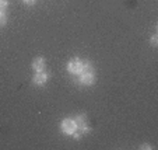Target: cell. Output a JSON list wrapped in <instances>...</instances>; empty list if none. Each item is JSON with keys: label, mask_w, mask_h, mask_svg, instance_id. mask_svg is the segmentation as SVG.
Returning a JSON list of instances; mask_svg holds the SVG:
<instances>
[{"label": "cell", "mask_w": 158, "mask_h": 150, "mask_svg": "<svg viewBox=\"0 0 158 150\" xmlns=\"http://www.w3.org/2000/svg\"><path fill=\"white\" fill-rule=\"evenodd\" d=\"M60 131H62L64 135L72 136L73 133L77 131V123H76L74 118H64V119L60 122Z\"/></svg>", "instance_id": "cell-1"}, {"label": "cell", "mask_w": 158, "mask_h": 150, "mask_svg": "<svg viewBox=\"0 0 158 150\" xmlns=\"http://www.w3.org/2000/svg\"><path fill=\"white\" fill-rule=\"evenodd\" d=\"M78 81L83 86H93L95 83V73H94V70H83L78 75Z\"/></svg>", "instance_id": "cell-2"}, {"label": "cell", "mask_w": 158, "mask_h": 150, "mask_svg": "<svg viewBox=\"0 0 158 150\" xmlns=\"http://www.w3.org/2000/svg\"><path fill=\"white\" fill-rule=\"evenodd\" d=\"M67 70H69L72 75L78 76L83 72V60L78 59V58H73V59L67 63Z\"/></svg>", "instance_id": "cell-3"}, {"label": "cell", "mask_w": 158, "mask_h": 150, "mask_svg": "<svg viewBox=\"0 0 158 150\" xmlns=\"http://www.w3.org/2000/svg\"><path fill=\"white\" fill-rule=\"evenodd\" d=\"M49 77H51V75H49L48 72H45V70H42V72H35L32 81L35 86H39V87H41V86H45V84L48 83Z\"/></svg>", "instance_id": "cell-4"}, {"label": "cell", "mask_w": 158, "mask_h": 150, "mask_svg": "<svg viewBox=\"0 0 158 150\" xmlns=\"http://www.w3.org/2000/svg\"><path fill=\"white\" fill-rule=\"evenodd\" d=\"M45 67H46V60H45L44 58H36V59H34L32 69L35 70V72H42V70H45Z\"/></svg>", "instance_id": "cell-5"}, {"label": "cell", "mask_w": 158, "mask_h": 150, "mask_svg": "<svg viewBox=\"0 0 158 150\" xmlns=\"http://www.w3.org/2000/svg\"><path fill=\"white\" fill-rule=\"evenodd\" d=\"M74 121H76V123H77V129L78 128H83V126H85V125H88V118H87V115L84 114V112H80V114L76 115Z\"/></svg>", "instance_id": "cell-6"}, {"label": "cell", "mask_w": 158, "mask_h": 150, "mask_svg": "<svg viewBox=\"0 0 158 150\" xmlns=\"http://www.w3.org/2000/svg\"><path fill=\"white\" fill-rule=\"evenodd\" d=\"M6 23H7V17H6V14H4L3 10H0V27L6 25Z\"/></svg>", "instance_id": "cell-7"}, {"label": "cell", "mask_w": 158, "mask_h": 150, "mask_svg": "<svg viewBox=\"0 0 158 150\" xmlns=\"http://www.w3.org/2000/svg\"><path fill=\"white\" fill-rule=\"evenodd\" d=\"M150 42H151V45L154 46V48L158 45V35H157V34H154V35L151 36V39H150Z\"/></svg>", "instance_id": "cell-8"}, {"label": "cell", "mask_w": 158, "mask_h": 150, "mask_svg": "<svg viewBox=\"0 0 158 150\" xmlns=\"http://www.w3.org/2000/svg\"><path fill=\"white\" fill-rule=\"evenodd\" d=\"M7 7H9V2L7 0H0V10H6Z\"/></svg>", "instance_id": "cell-9"}, {"label": "cell", "mask_w": 158, "mask_h": 150, "mask_svg": "<svg viewBox=\"0 0 158 150\" xmlns=\"http://www.w3.org/2000/svg\"><path fill=\"white\" fill-rule=\"evenodd\" d=\"M72 136L76 139V140H78V139H81V138H83V135H81V132H80V131H76V132L73 133Z\"/></svg>", "instance_id": "cell-10"}, {"label": "cell", "mask_w": 158, "mask_h": 150, "mask_svg": "<svg viewBox=\"0 0 158 150\" xmlns=\"http://www.w3.org/2000/svg\"><path fill=\"white\" fill-rule=\"evenodd\" d=\"M140 149H152V146H151V144H150V143H143V144H141V146H140Z\"/></svg>", "instance_id": "cell-11"}, {"label": "cell", "mask_w": 158, "mask_h": 150, "mask_svg": "<svg viewBox=\"0 0 158 150\" xmlns=\"http://www.w3.org/2000/svg\"><path fill=\"white\" fill-rule=\"evenodd\" d=\"M25 4H28V6H32V4L36 3V0H23Z\"/></svg>", "instance_id": "cell-12"}]
</instances>
